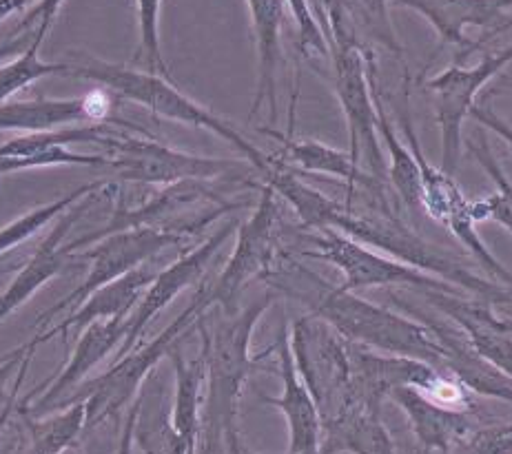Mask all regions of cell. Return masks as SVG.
Returning a JSON list of instances; mask_svg holds the SVG:
<instances>
[{"label":"cell","mask_w":512,"mask_h":454,"mask_svg":"<svg viewBox=\"0 0 512 454\" xmlns=\"http://www.w3.org/2000/svg\"><path fill=\"white\" fill-rule=\"evenodd\" d=\"M512 63V45L481 58L475 67H459L457 63L426 82V91L433 96V109L442 131V164L439 169L455 175L462 153V131L470 109L475 107L479 91L493 80L501 69Z\"/></svg>","instance_id":"4fadbf2b"},{"label":"cell","mask_w":512,"mask_h":454,"mask_svg":"<svg viewBox=\"0 0 512 454\" xmlns=\"http://www.w3.org/2000/svg\"><path fill=\"white\" fill-rule=\"evenodd\" d=\"M295 368L320 410L322 423L337 415L351 392V359L348 344L315 315L295 319L289 333Z\"/></svg>","instance_id":"30bf717a"},{"label":"cell","mask_w":512,"mask_h":454,"mask_svg":"<svg viewBox=\"0 0 512 454\" xmlns=\"http://www.w3.org/2000/svg\"><path fill=\"white\" fill-rule=\"evenodd\" d=\"M280 195L269 184H260V200L251 218L238 226V242L227 266L215 284H211V302L224 313L238 311L235 299L255 277L269 271L282 246Z\"/></svg>","instance_id":"8fae6325"},{"label":"cell","mask_w":512,"mask_h":454,"mask_svg":"<svg viewBox=\"0 0 512 454\" xmlns=\"http://www.w3.org/2000/svg\"><path fill=\"white\" fill-rule=\"evenodd\" d=\"M156 275L158 273L153 271L151 266H145V264L133 268V271L118 277V280L100 286L98 291L91 293L85 302L76 308V313L65 317L60 324L47 328L43 335L34 337L29 344L36 348L40 344L49 342V339L56 335H69L71 330L83 333L89 324L102 322V319L129 317L133 313V306L140 302V297L145 295V291Z\"/></svg>","instance_id":"ffe728a7"},{"label":"cell","mask_w":512,"mask_h":454,"mask_svg":"<svg viewBox=\"0 0 512 454\" xmlns=\"http://www.w3.org/2000/svg\"><path fill=\"white\" fill-rule=\"evenodd\" d=\"M184 240H187L184 235L151 229V226H136V229H125L100 237V240L91 244L94 249L80 255V260L91 264L87 280L60 299L58 304L47 308V311L40 315L36 326H47L51 317L67 311V308L80 306L91 293L98 291L100 286L118 280V277L127 275L133 268L149 262L151 257H156L160 251L169 249V246H178Z\"/></svg>","instance_id":"7c38bea8"},{"label":"cell","mask_w":512,"mask_h":454,"mask_svg":"<svg viewBox=\"0 0 512 454\" xmlns=\"http://www.w3.org/2000/svg\"><path fill=\"white\" fill-rule=\"evenodd\" d=\"M29 348H27V353H25V357H23V361H20V373H18V381H16V386H14V390H12V395H9V399H7V404H5V408H3V412H0V439H3V430H5V423L9 421V415H12V410H14V406H16V395H18V388H20V384H23V379H25V375H27V368H29V364H32V357H34V353H36V348L32 346V344H27Z\"/></svg>","instance_id":"8d00e7d4"},{"label":"cell","mask_w":512,"mask_h":454,"mask_svg":"<svg viewBox=\"0 0 512 454\" xmlns=\"http://www.w3.org/2000/svg\"><path fill=\"white\" fill-rule=\"evenodd\" d=\"M14 271H18V264H14L12 260H7L5 255L0 257V282H3L7 275H12Z\"/></svg>","instance_id":"ee69618b"},{"label":"cell","mask_w":512,"mask_h":454,"mask_svg":"<svg viewBox=\"0 0 512 454\" xmlns=\"http://www.w3.org/2000/svg\"><path fill=\"white\" fill-rule=\"evenodd\" d=\"M224 441H227V448H229V454H242V446H240V437H238V430L229 432L227 437H224Z\"/></svg>","instance_id":"7bdbcfd3"},{"label":"cell","mask_w":512,"mask_h":454,"mask_svg":"<svg viewBox=\"0 0 512 454\" xmlns=\"http://www.w3.org/2000/svg\"><path fill=\"white\" fill-rule=\"evenodd\" d=\"M160 9L162 0H136L140 45L136 60L145 58L147 71L171 80V71L160 49Z\"/></svg>","instance_id":"1f68e13d"},{"label":"cell","mask_w":512,"mask_h":454,"mask_svg":"<svg viewBox=\"0 0 512 454\" xmlns=\"http://www.w3.org/2000/svg\"><path fill=\"white\" fill-rule=\"evenodd\" d=\"M32 3H38V0H0V23L16 12H23Z\"/></svg>","instance_id":"60d3db41"},{"label":"cell","mask_w":512,"mask_h":454,"mask_svg":"<svg viewBox=\"0 0 512 454\" xmlns=\"http://www.w3.org/2000/svg\"><path fill=\"white\" fill-rule=\"evenodd\" d=\"M27 348H29L27 344L20 346L18 350H12V353H9L3 361H0V392H3V388H5V384H7V379L12 377L14 370H18L20 361H23V357H25V353H27Z\"/></svg>","instance_id":"ab89813d"},{"label":"cell","mask_w":512,"mask_h":454,"mask_svg":"<svg viewBox=\"0 0 512 454\" xmlns=\"http://www.w3.org/2000/svg\"><path fill=\"white\" fill-rule=\"evenodd\" d=\"M109 167V158L105 153H98V156H85V153H74L67 151L65 147H56L43 153H36V156L27 158H0V175L16 173V171H27V169H45V167Z\"/></svg>","instance_id":"d6a6232c"},{"label":"cell","mask_w":512,"mask_h":454,"mask_svg":"<svg viewBox=\"0 0 512 454\" xmlns=\"http://www.w3.org/2000/svg\"><path fill=\"white\" fill-rule=\"evenodd\" d=\"M329 58L333 60V89L340 100L348 125V156L355 164L366 162L368 173L377 180L388 178L382 158V142L377 136V111L368 85V51L357 43L355 29L326 34Z\"/></svg>","instance_id":"8992f818"},{"label":"cell","mask_w":512,"mask_h":454,"mask_svg":"<svg viewBox=\"0 0 512 454\" xmlns=\"http://www.w3.org/2000/svg\"><path fill=\"white\" fill-rule=\"evenodd\" d=\"M468 151L473 153L475 160L484 167V171L497 184V191L493 195L470 202L473 220L475 222L493 220L501 226H506V229L512 233V182L508 180L504 169H501V164L493 156V149H490L488 140L481 136V133L477 136V142L468 144Z\"/></svg>","instance_id":"83f0119b"},{"label":"cell","mask_w":512,"mask_h":454,"mask_svg":"<svg viewBox=\"0 0 512 454\" xmlns=\"http://www.w3.org/2000/svg\"><path fill=\"white\" fill-rule=\"evenodd\" d=\"M368 85H371V94H373L375 111H377V136H380L384 147L388 149V164H386L388 178H391L402 204L408 211L415 213L417 209H422V204H419V198H422L419 167L415 162L413 151L399 142L393 120L388 116V111L382 102L380 85H377V67H375L373 51H368Z\"/></svg>","instance_id":"484cf974"},{"label":"cell","mask_w":512,"mask_h":454,"mask_svg":"<svg viewBox=\"0 0 512 454\" xmlns=\"http://www.w3.org/2000/svg\"><path fill=\"white\" fill-rule=\"evenodd\" d=\"M289 5L295 27H298V45L300 51L306 56H324L329 58V43H326V34L324 29L317 23V18L313 14V9L309 5V0H284Z\"/></svg>","instance_id":"836d02e7"},{"label":"cell","mask_w":512,"mask_h":454,"mask_svg":"<svg viewBox=\"0 0 512 454\" xmlns=\"http://www.w3.org/2000/svg\"><path fill=\"white\" fill-rule=\"evenodd\" d=\"M242 454H258V452H251V450H244V448H242Z\"/></svg>","instance_id":"7dc6e473"},{"label":"cell","mask_w":512,"mask_h":454,"mask_svg":"<svg viewBox=\"0 0 512 454\" xmlns=\"http://www.w3.org/2000/svg\"><path fill=\"white\" fill-rule=\"evenodd\" d=\"M260 280L275 295H284L302 304L306 311L320 317L346 342L375 348L377 353L424 361V364L437 368L439 373L453 377L450 370H453L457 348L464 339L455 326L446 328L442 342H439L433 330L422 322L388 311V308L368 302L355 293L342 291L340 286H333L311 268L300 264L286 249L280 251Z\"/></svg>","instance_id":"6da1fadb"},{"label":"cell","mask_w":512,"mask_h":454,"mask_svg":"<svg viewBox=\"0 0 512 454\" xmlns=\"http://www.w3.org/2000/svg\"><path fill=\"white\" fill-rule=\"evenodd\" d=\"M262 182L269 184L284 202L293 206L304 229H333L368 246V249L384 253L397 262L417 268V271L435 275L455 288L473 293L488 304L510 302L506 286L486 282L484 277L475 275L462 262H457L455 257L426 242L422 235L408 229L402 218H397L391 206L371 204V211H364L355 209L353 204L335 202L329 195L300 180L286 164L273 158L271 171L264 175Z\"/></svg>","instance_id":"7a4b0ae2"},{"label":"cell","mask_w":512,"mask_h":454,"mask_svg":"<svg viewBox=\"0 0 512 454\" xmlns=\"http://www.w3.org/2000/svg\"><path fill=\"white\" fill-rule=\"evenodd\" d=\"M391 399L406 412L417 441L426 450L448 454L477 428L468 412L435 401L417 388H395Z\"/></svg>","instance_id":"44dd1931"},{"label":"cell","mask_w":512,"mask_h":454,"mask_svg":"<svg viewBox=\"0 0 512 454\" xmlns=\"http://www.w3.org/2000/svg\"><path fill=\"white\" fill-rule=\"evenodd\" d=\"M136 127H120L114 138L109 140L105 156L109 158V167L118 171L120 180L138 182V184H169L184 180H215V178H235L242 182L249 180V167L240 162L218 160V158H200L189 153L176 151L165 144L142 136H133Z\"/></svg>","instance_id":"ba28073f"},{"label":"cell","mask_w":512,"mask_h":454,"mask_svg":"<svg viewBox=\"0 0 512 454\" xmlns=\"http://www.w3.org/2000/svg\"><path fill=\"white\" fill-rule=\"evenodd\" d=\"M127 333L129 317L102 319V322L89 324L83 333H80L74 357L69 359V364L60 370L56 379H49L40 386L43 395L36 399V404L32 408H25V415L32 412L34 417H40L51 408V404L56 406V401H63L65 392L76 388L80 381L89 375V370H94L102 359H107L111 350L125 342Z\"/></svg>","instance_id":"d6986e66"},{"label":"cell","mask_w":512,"mask_h":454,"mask_svg":"<svg viewBox=\"0 0 512 454\" xmlns=\"http://www.w3.org/2000/svg\"><path fill=\"white\" fill-rule=\"evenodd\" d=\"M395 454L380 410L353 401L322 423L320 454Z\"/></svg>","instance_id":"d4e9b609"},{"label":"cell","mask_w":512,"mask_h":454,"mask_svg":"<svg viewBox=\"0 0 512 454\" xmlns=\"http://www.w3.org/2000/svg\"><path fill=\"white\" fill-rule=\"evenodd\" d=\"M211 306V284L200 286L191 304L156 339H151L142 348H133V353L122 355L105 375L89 381V386L83 390V401L87 406L85 430H94L105 419H116L120 410L136 397L158 361L167 357L169 350L196 328L200 315L207 313Z\"/></svg>","instance_id":"5b68a950"},{"label":"cell","mask_w":512,"mask_h":454,"mask_svg":"<svg viewBox=\"0 0 512 454\" xmlns=\"http://www.w3.org/2000/svg\"><path fill=\"white\" fill-rule=\"evenodd\" d=\"M255 51H258V89L251 105V116H255L264 105H269V122H278V65L282 60V20L284 0H247Z\"/></svg>","instance_id":"cb8c5ba5"},{"label":"cell","mask_w":512,"mask_h":454,"mask_svg":"<svg viewBox=\"0 0 512 454\" xmlns=\"http://www.w3.org/2000/svg\"><path fill=\"white\" fill-rule=\"evenodd\" d=\"M322 3H324V9H326V16H329V18L348 14L346 0H322Z\"/></svg>","instance_id":"b9f144b4"},{"label":"cell","mask_w":512,"mask_h":454,"mask_svg":"<svg viewBox=\"0 0 512 454\" xmlns=\"http://www.w3.org/2000/svg\"><path fill=\"white\" fill-rule=\"evenodd\" d=\"M273 160L286 164V167L295 164V167H300L306 173L333 175V178L346 182V187L353 193H362L371 202H388L382 180L366 173L346 151L333 149L329 144L317 140H293L284 136L282 151Z\"/></svg>","instance_id":"603a6c76"},{"label":"cell","mask_w":512,"mask_h":454,"mask_svg":"<svg viewBox=\"0 0 512 454\" xmlns=\"http://www.w3.org/2000/svg\"><path fill=\"white\" fill-rule=\"evenodd\" d=\"M238 226H240L238 220L222 224V229L215 231L207 242L198 246V249L182 255L180 260L158 271V275L153 277V282L149 284L145 295L140 297L136 311L129 315V333L125 337V342L120 344V357L131 353V350L138 346L140 337L145 335V330L149 328L153 319H156L158 313L165 311V308L184 291V288H189L200 280L204 271L209 268L213 257L218 255V251L224 244H227V240Z\"/></svg>","instance_id":"9a60e30c"},{"label":"cell","mask_w":512,"mask_h":454,"mask_svg":"<svg viewBox=\"0 0 512 454\" xmlns=\"http://www.w3.org/2000/svg\"><path fill=\"white\" fill-rule=\"evenodd\" d=\"M501 5H504V9H506V7L512 5V0H501Z\"/></svg>","instance_id":"bcb514c9"},{"label":"cell","mask_w":512,"mask_h":454,"mask_svg":"<svg viewBox=\"0 0 512 454\" xmlns=\"http://www.w3.org/2000/svg\"><path fill=\"white\" fill-rule=\"evenodd\" d=\"M512 27V18H508L506 20V23L504 25H501V29H499V32H504V29H510Z\"/></svg>","instance_id":"f6af8a7d"},{"label":"cell","mask_w":512,"mask_h":454,"mask_svg":"<svg viewBox=\"0 0 512 454\" xmlns=\"http://www.w3.org/2000/svg\"><path fill=\"white\" fill-rule=\"evenodd\" d=\"M304 242L311 249H300V255L311 257V260L329 262L335 268H340L344 275V282L340 286L342 291L360 293L366 291V288L377 286H402L408 288V291L457 293L453 284L424 271H417V268L397 262L384 253L368 249V246L333 229L309 231L304 235Z\"/></svg>","instance_id":"9c48e42d"},{"label":"cell","mask_w":512,"mask_h":454,"mask_svg":"<svg viewBox=\"0 0 512 454\" xmlns=\"http://www.w3.org/2000/svg\"><path fill=\"white\" fill-rule=\"evenodd\" d=\"M67 76L98 82V85L107 87L111 94L136 102V105L149 109L158 118L207 129L224 142H229L235 151H240L242 158H247L251 167L260 173V178H264L271 171V158L264 151H260L251 140L244 138L229 120L215 116L207 107H202L196 100L184 96L167 78L151 74V71H138L105 63V60L91 56L80 58L78 63H69Z\"/></svg>","instance_id":"277c9868"},{"label":"cell","mask_w":512,"mask_h":454,"mask_svg":"<svg viewBox=\"0 0 512 454\" xmlns=\"http://www.w3.org/2000/svg\"><path fill=\"white\" fill-rule=\"evenodd\" d=\"M49 29L51 23H40L36 27L34 43L18 58L0 65V105H3L7 98L18 94L20 89H25L29 82H36L45 76H67L69 63H45V60L38 58V49L47 38Z\"/></svg>","instance_id":"f1b7e54d"},{"label":"cell","mask_w":512,"mask_h":454,"mask_svg":"<svg viewBox=\"0 0 512 454\" xmlns=\"http://www.w3.org/2000/svg\"><path fill=\"white\" fill-rule=\"evenodd\" d=\"M65 410L45 421H34L27 417L29 432H32V448L27 454H63L85 430L87 406L83 399L63 406Z\"/></svg>","instance_id":"4dcf8cb0"},{"label":"cell","mask_w":512,"mask_h":454,"mask_svg":"<svg viewBox=\"0 0 512 454\" xmlns=\"http://www.w3.org/2000/svg\"><path fill=\"white\" fill-rule=\"evenodd\" d=\"M105 187H107L105 180L83 184V187H78L76 191L63 195V198H58L45 206H38V209L25 213L23 218H18L14 222H9L7 226H3V229H0V257L7 255L14 249V246L27 242L29 237L36 235L40 229H43V226H47L51 220H54L56 215L67 213L76 202L87 198V195L98 193Z\"/></svg>","instance_id":"f546056e"},{"label":"cell","mask_w":512,"mask_h":454,"mask_svg":"<svg viewBox=\"0 0 512 454\" xmlns=\"http://www.w3.org/2000/svg\"><path fill=\"white\" fill-rule=\"evenodd\" d=\"M275 355H278V373L282 379V395L280 397H264L262 401L269 406L282 410L289 426V454H320L322 443V417L311 397L309 388L302 381L298 368H295L289 328L286 324L280 328L278 339L273 344Z\"/></svg>","instance_id":"e0dca14e"},{"label":"cell","mask_w":512,"mask_h":454,"mask_svg":"<svg viewBox=\"0 0 512 454\" xmlns=\"http://www.w3.org/2000/svg\"><path fill=\"white\" fill-rule=\"evenodd\" d=\"M140 410H142V397H138L131 404V410H129L127 421H125V430H122L118 454H133V441H136V426H138Z\"/></svg>","instance_id":"74e56055"},{"label":"cell","mask_w":512,"mask_h":454,"mask_svg":"<svg viewBox=\"0 0 512 454\" xmlns=\"http://www.w3.org/2000/svg\"><path fill=\"white\" fill-rule=\"evenodd\" d=\"M453 454H512V423H493L475 428L470 435L450 450ZM448 452V454H450Z\"/></svg>","instance_id":"e575fe53"},{"label":"cell","mask_w":512,"mask_h":454,"mask_svg":"<svg viewBox=\"0 0 512 454\" xmlns=\"http://www.w3.org/2000/svg\"><path fill=\"white\" fill-rule=\"evenodd\" d=\"M96 195L98 193L87 195V198L71 206L67 213H63V220L56 224V229L45 237L43 244L38 246V251L29 257L14 280L9 282L3 293H0V322H3L9 313H14L16 308L23 306L38 288H43L51 280V277L63 273L67 266H80L78 262H83L80 255H74V251L69 249V244H63V240L71 226H74L80 215L85 213L91 198H96Z\"/></svg>","instance_id":"ac0fdd59"},{"label":"cell","mask_w":512,"mask_h":454,"mask_svg":"<svg viewBox=\"0 0 512 454\" xmlns=\"http://www.w3.org/2000/svg\"><path fill=\"white\" fill-rule=\"evenodd\" d=\"M173 370H176V399H173V410L169 423L180 441L187 446L191 454L198 450L200 428H202V401H204V379H207V366H204L202 355L187 361L180 350L173 346L169 350Z\"/></svg>","instance_id":"4316f807"},{"label":"cell","mask_w":512,"mask_h":454,"mask_svg":"<svg viewBox=\"0 0 512 454\" xmlns=\"http://www.w3.org/2000/svg\"><path fill=\"white\" fill-rule=\"evenodd\" d=\"M275 293L269 291L255 299L244 311L224 313L209 324L207 313L196 322L202 339L200 355L207 366V401H204V428L209 443L238 430V401L244 381L258 368V359L251 357V337L262 315L269 311Z\"/></svg>","instance_id":"3957f363"},{"label":"cell","mask_w":512,"mask_h":454,"mask_svg":"<svg viewBox=\"0 0 512 454\" xmlns=\"http://www.w3.org/2000/svg\"><path fill=\"white\" fill-rule=\"evenodd\" d=\"M109 111V96L96 94L83 98H38L20 100L0 105V131H54L58 127L71 125V122H102Z\"/></svg>","instance_id":"7402d4cb"},{"label":"cell","mask_w":512,"mask_h":454,"mask_svg":"<svg viewBox=\"0 0 512 454\" xmlns=\"http://www.w3.org/2000/svg\"><path fill=\"white\" fill-rule=\"evenodd\" d=\"M34 36H36V32H29V34H20V36L5 40V43L0 45V63H5L7 58L16 56L18 51H25L29 45L34 43Z\"/></svg>","instance_id":"f35d334b"},{"label":"cell","mask_w":512,"mask_h":454,"mask_svg":"<svg viewBox=\"0 0 512 454\" xmlns=\"http://www.w3.org/2000/svg\"><path fill=\"white\" fill-rule=\"evenodd\" d=\"M468 116L473 118L475 122H479L481 127H486V129H490L493 133H497V136L504 140L508 147L512 149V125H510V122H506L504 118H501V116H497L493 107L475 105L473 109H470Z\"/></svg>","instance_id":"d590c367"},{"label":"cell","mask_w":512,"mask_h":454,"mask_svg":"<svg viewBox=\"0 0 512 454\" xmlns=\"http://www.w3.org/2000/svg\"><path fill=\"white\" fill-rule=\"evenodd\" d=\"M408 100H411V74L404 71V113L399 116V120H402L408 149L413 151L419 167V182H422V198H419V204H422V209L430 220L442 224L446 231L453 233L462 242V246H466V251L475 257L477 264L486 268L490 277H495L497 284L512 288V273L504 264H499L497 257L488 251V246L477 233V222L473 220V213H470V200L457 187L453 175L444 173L439 167H433V162L426 158L422 144H419L417 131L413 127Z\"/></svg>","instance_id":"52a82bcc"},{"label":"cell","mask_w":512,"mask_h":454,"mask_svg":"<svg viewBox=\"0 0 512 454\" xmlns=\"http://www.w3.org/2000/svg\"><path fill=\"white\" fill-rule=\"evenodd\" d=\"M424 302L444 315L450 324L459 328L468 346L479 359L499 373L512 377V322L493 313V304L484 299H464L459 293L446 291H413Z\"/></svg>","instance_id":"5bb4252c"},{"label":"cell","mask_w":512,"mask_h":454,"mask_svg":"<svg viewBox=\"0 0 512 454\" xmlns=\"http://www.w3.org/2000/svg\"><path fill=\"white\" fill-rule=\"evenodd\" d=\"M422 14L437 32L442 45L477 49L497 36L506 23L501 0H395ZM468 51V54H470Z\"/></svg>","instance_id":"2e32d148"}]
</instances>
